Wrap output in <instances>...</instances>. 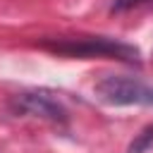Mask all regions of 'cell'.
<instances>
[{
	"label": "cell",
	"mask_w": 153,
	"mask_h": 153,
	"mask_svg": "<svg viewBox=\"0 0 153 153\" xmlns=\"http://www.w3.org/2000/svg\"><path fill=\"white\" fill-rule=\"evenodd\" d=\"M48 48L57 55L65 57H79V60H91V57H112L122 62H139V50L124 41L117 38H105V36H88V38H62L55 43H48Z\"/></svg>",
	"instance_id": "6da1fadb"
},
{
	"label": "cell",
	"mask_w": 153,
	"mask_h": 153,
	"mask_svg": "<svg viewBox=\"0 0 153 153\" xmlns=\"http://www.w3.org/2000/svg\"><path fill=\"white\" fill-rule=\"evenodd\" d=\"M12 108H14V112L41 117V120H50V122H65L67 120L65 108L55 98H50L48 93H43V91H24V93H17L12 98Z\"/></svg>",
	"instance_id": "3957f363"
},
{
	"label": "cell",
	"mask_w": 153,
	"mask_h": 153,
	"mask_svg": "<svg viewBox=\"0 0 153 153\" xmlns=\"http://www.w3.org/2000/svg\"><path fill=\"white\" fill-rule=\"evenodd\" d=\"M93 93L108 105H153V84L139 76L108 74L96 81Z\"/></svg>",
	"instance_id": "7a4b0ae2"
},
{
	"label": "cell",
	"mask_w": 153,
	"mask_h": 153,
	"mask_svg": "<svg viewBox=\"0 0 153 153\" xmlns=\"http://www.w3.org/2000/svg\"><path fill=\"white\" fill-rule=\"evenodd\" d=\"M151 143H153V124L143 127V129L134 136V141L129 143V153H146Z\"/></svg>",
	"instance_id": "277c9868"
}]
</instances>
